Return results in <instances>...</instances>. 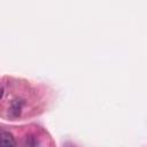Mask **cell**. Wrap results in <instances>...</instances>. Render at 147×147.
<instances>
[{
  "label": "cell",
  "mask_w": 147,
  "mask_h": 147,
  "mask_svg": "<svg viewBox=\"0 0 147 147\" xmlns=\"http://www.w3.org/2000/svg\"><path fill=\"white\" fill-rule=\"evenodd\" d=\"M16 141L14 136L7 131H0V147H15Z\"/></svg>",
  "instance_id": "cell-1"
},
{
  "label": "cell",
  "mask_w": 147,
  "mask_h": 147,
  "mask_svg": "<svg viewBox=\"0 0 147 147\" xmlns=\"http://www.w3.org/2000/svg\"><path fill=\"white\" fill-rule=\"evenodd\" d=\"M2 95H3V88H0V99L2 98Z\"/></svg>",
  "instance_id": "cell-2"
}]
</instances>
